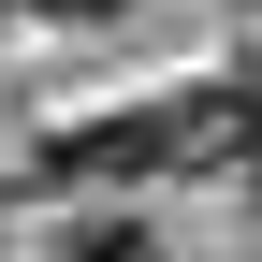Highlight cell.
<instances>
[{
    "label": "cell",
    "instance_id": "obj_1",
    "mask_svg": "<svg viewBox=\"0 0 262 262\" xmlns=\"http://www.w3.org/2000/svg\"><path fill=\"white\" fill-rule=\"evenodd\" d=\"M219 160H262V88H175V102H131L88 131H44V175H219Z\"/></svg>",
    "mask_w": 262,
    "mask_h": 262
},
{
    "label": "cell",
    "instance_id": "obj_3",
    "mask_svg": "<svg viewBox=\"0 0 262 262\" xmlns=\"http://www.w3.org/2000/svg\"><path fill=\"white\" fill-rule=\"evenodd\" d=\"M44 15H73V29H88V15H117V0H44Z\"/></svg>",
    "mask_w": 262,
    "mask_h": 262
},
{
    "label": "cell",
    "instance_id": "obj_2",
    "mask_svg": "<svg viewBox=\"0 0 262 262\" xmlns=\"http://www.w3.org/2000/svg\"><path fill=\"white\" fill-rule=\"evenodd\" d=\"M58 262H160V248L131 233V219H73V233H58Z\"/></svg>",
    "mask_w": 262,
    "mask_h": 262
},
{
    "label": "cell",
    "instance_id": "obj_4",
    "mask_svg": "<svg viewBox=\"0 0 262 262\" xmlns=\"http://www.w3.org/2000/svg\"><path fill=\"white\" fill-rule=\"evenodd\" d=\"M248 189H262V160H248Z\"/></svg>",
    "mask_w": 262,
    "mask_h": 262
}]
</instances>
